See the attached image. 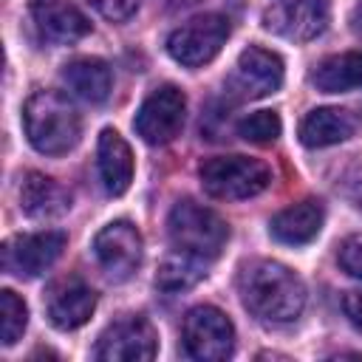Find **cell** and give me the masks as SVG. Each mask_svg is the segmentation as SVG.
Returning a JSON list of instances; mask_svg holds the SVG:
<instances>
[{
  "instance_id": "cell-25",
  "label": "cell",
  "mask_w": 362,
  "mask_h": 362,
  "mask_svg": "<svg viewBox=\"0 0 362 362\" xmlns=\"http://www.w3.org/2000/svg\"><path fill=\"white\" fill-rule=\"evenodd\" d=\"M105 20L110 23H122V20H130L139 8L141 0H88Z\"/></svg>"
},
{
  "instance_id": "cell-24",
  "label": "cell",
  "mask_w": 362,
  "mask_h": 362,
  "mask_svg": "<svg viewBox=\"0 0 362 362\" xmlns=\"http://www.w3.org/2000/svg\"><path fill=\"white\" fill-rule=\"evenodd\" d=\"M337 260H339V269L356 280H362V235H351L339 243V252H337Z\"/></svg>"
},
{
  "instance_id": "cell-17",
  "label": "cell",
  "mask_w": 362,
  "mask_h": 362,
  "mask_svg": "<svg viewBox=\"0 0 362 362\" xmlns=\"http://www.w3.org/2000/svg\"><path fill=\"white\" fill-rule=\"evenodd\" d=\"M20 206L28 218H37V221L59 218L62 212L71 209V192L59 181L42 173H25L20 184Z\"/></svg>"
},
{
  "instance_id": "cell-3",
  "label": "cell",
  "mask_w": 362,
  "mask_h": 362,
  "mask_svg": "<svg viewBox=\"0 0 362 362\" xmlns=\"http://www.w3.org/2000/svg\"><path fill=\"white\" fill-rule=\"evenodd\" d=\"M167 235H170L173 249L195 255L209 263L223 252V246L229 240V226L209 206H201V204L184 198L167 215Z\"/></svg>"
},
{
  "instance_id": "cell-30",
  "label": "cell",
  "mask_w": 362,
  "mask_h": 362,
  "mask_svg": "<svg viewBox=\"0 0 362 362\" xmlns=\"http://www.w3.org/2000/svg\"><path fill=\"white\" fill-rule=\"evenodd\" d=\"M277 3H286V0H277Z\"/></svg>"
},
{
  "instance_id": "cell-21",
  "label": "cell",
  "mask_w": 362,
  "mask_h": 362,
  "mask_svg": "<svg viewBox=\"0 0 362 362\" xmlns=\"http://www.w3.org/2000/svg\"><path fill=\"white\" fill-rule=\"evenodd\" d=\"M204 277H206V260L175 249L173 255H167L161 260L158 274H156V286L167 294H178V291H187V288L198 286Z\"/></svg>"
},
{
  "instance_id": "cell-5",
  "label": "cell",
  "mask_w": 362,
  "mask_h": 362,
  "mask_svg": "<svg viewBox=\"0 0 362 362\" xmlns=\"http://www.w3.org/2000/svg\"><path fill=\"white\" fill-rule=\"evenodd\" d=\"M184 351L198 362H221L235 351V325L215 305H195L181 325Z\"/></svg>"
},
{
  "instance_id": "cell-19",
  "label": "cell",
  "mask_w": 362,
  "mask_h": 362,
  "mask_svg": "<svg viewBox=\"0 0 362 362\" xmlns=\"http://www.w3.org/2000/svg\"><path fill=\"white\" fill-rule=\"evenodd\" d=\"M62 79L79 99H85L90 105L105 102L113 88V74H110L107 62H102L96 57H76V59L65 62Z\"/></svg>"
},
{
  "instance_id": "cell-4",
  "label": "cell",
  "mask_w": 362,
  "mask_h": 362,
  "mask_svg": "<svg viewBox=\"0 0 362 362\" xmlns=\"http://www.w3.org/2000/svg\"><path fill=\"white\" fill-rule=\"evenodd\" d=\"M201 187L218 201H243L260 195L272 184V170L260 158L249 156H215L198 170Z\"/></svg>"
},
{
  "instance_id": "cell-13",
  "label": "cell",
  "mask_w": 362,
  "mask_h": 362,
  "mask_svg": "<svg viewBox=\"0 0 362 362\" xmlns=\"http://www.w3.org/2000/svg\"><path fill=\"white\" fill-rule=\"evenodd\" d=\"M328 25V0H286L266 14V28L286 40L305 42L322 34Z\"/></svg>"
},
{
  "instance_id": "cell-11",
  "label": "cell",
  "mask_w": 362,
  "mask_h": 362,
  "mask_svg": "<svg viewBox=\"0 0 362 362\" xmlns=\"http://www.w3.org/2000/svg\"><path fill=\"white\" fill-rule=\"evenodd\" d=\"M65 243H68L65 232H57V229L17 235L3 243V269L25 280L40 277L45 269H51L59 260Z\"/></svg>"
},
{
  "instance_id": "cell-14",
  "label": "cell",
  "mask_w": 362,
  "mask_h": 362,
  "mask_svg": "<svg viewBox=\"0 0 362 362\" xmlns=\"http://www.w3.org/2000/svg\"><path fill=\"white\" fill-rule=\"evenodd\" d=\"M31 17L40 37L54 45H71L90 34L88 17L71 0H31Z\"/></svg>"
},
{
  "instance_id": "cell-1",
  "label": "cell",
  "mask_w": 362,
  "mask_h": 362,
  "mask_svg": "<svg viewBox=\"0 0 362 362\" xmlns=\"http://www.w3.org/2000/svg\"><path fill=\"white\" fill-rule=\"evenodd\" d=\"M240 303L263 322H291L305 308L303 280L277 260H255L238 277Z\"/></svg>"
},
{
  "instance_id": "cell-23",
  "label": "cell",
  "mask_w": 362,
  "mask_h": 362,
  "mask_svg": "<svg viewBox=\"0 0 362 362\" xmlns=\"http://www.w3.org/2000/svg\"><path fill=\"white\" fill-rule=\"evenodd\" d=\"M283 130V122L274 110H255L238 122V136L252 144H272Z\"/></svg>"
},
{
  "instance_id": "cell-16",
  "label": "cell",
  "mask_w": 362,
  "mask_h": 362,
  "mask_svg": "<svg viewBox=\"0 0 362 362\" xmlns=\"http://www.w3.org/2000/svg\"><path fill=\"white\" fill-rule=\"evenodd\" d=\"M96 156H99V175H102L105 189L110 195H124L130 189V181H133V173H136L130 144L113 127H105L99 133Z\"/></svg>"
},
{
  "instance_id": "cell-7",
  "label": "cell",
  "mask_w": 362,
  "mask_h": 362,
  "mask_svg": "<svg viewBox=\"0 0 362 362\" xmlns=\"http://www.w3.org/2000/svg\"><path fill=\"white\" fill-rule=\"evenodd\" d=\"M158 351V334L153 322L141 314L122 317L110 322L93 348V356L102 362H147Z\"/></svg>"
},
{
  "instance_id": "cell-6",
  "label": "cell",
  "mask_w": 362,
  "mask_h": 362,
  "mask_svg": "<svg viewBox=\"0 0 362 362\" xmlns=\"http://www.w3.org/2000/svg\"><path fill=\"white\" fill-rule=\"evenodd\" d=\"M229 31L232 25L223 14L192 17L167 37V54L187 68H201L221 54V48L229 40Z\"/></svg>"
},
{
  "instance_id": "cell-18",
  "label": "cell",
  "mask_w": 362,
  "mask_h": 362,
  "mask_svg": "<svg viewBox=\"0 0 362 362\" xmlns=\"http://www.w3.org/2000/svg\"><path fill=\"white\" fill-rule=\"evenodd\" d=\"M356 130V122L348 110L339 107H314L300 122V141L305 147H331L348 141Z\"/></svg>"
},
{
  "instance_id": "cell-2",
  "label": "cell",
  "mask_w": 362,
  "mask_h": 362,
  "mask_svg": "<svg viewBox=\"0 0 362 362\" xmlns=\"http://www.w3.org/2000/svg\"><path fill=\"white\" fill-rule=\"evenodd\" d=\"M23 124L31 147L42 156H65L82 136V119L59 90H34L23 105Z\"/></svg>"
},
{
  "instance_id": "cell-20",
  "label": "cell",
  "mask_w": 362,
  "mask_h": 362,
  "mask_svg": "<svg viewBox=\"0 0 362 362\" xmlns=\"http://www.w3.org/2000/svg\"><path fill=\"white\" fill-rule=\"evenodd\" d=\"M311 82L322 93L359 90L362 88V51H345V54H334L322 59L314 68Z\"/></svg>"
},
{
  "instance_id": "cell-22",
  "label": "cell",
  "mask_w": 362,
  "mask_h": 362,
  "mask_svg": "<svg viewBox=\"0 0 362 362\" xmlns=\"http://www.w3.org/2000/svg\"><path fill=\"white\" fill-rule=\"evenodd\" d=\"M25 325H28V305L11 288H3L0 291V337H3V345H14L25 334Z\"/></svg>"
},
{
  "instance_id": "cell-9",
  "label": "cell",
  "mask_w": 362,
  "mask_h": 362,
  "mask_svg": "<svg viewBox=\"0 0 362 362\" xmlns=\"http://www.w3.org/2000/svg\"><path fill=\"white\" fill-rule=\"evenodd\" d=\"M141 232L130 221H113L102 226L93 238V257L99 260L102 272L116 283L136 274V269L141 266Z\"/></svg>"
},
{
  "instance_id": "cell-28",
  "label": "cell",
  "mask_w": 362,
  "mask_h": 362,
  "mask_svg": "<svg viewBox=\"0 0 362 362\" xmlns=\"http://www.w3.org/2000/svg\"><path fill=\"white\" fill-rule=\"evenodd\" d=\"M198 0H167V8H187V6H195Z\"/></svg>"
},
{
  "instance_id": "cell-12",
  "label": "cell",
  "mask_w": 362,
  "mask_h": 362,
  "mask_svg": "<svg viewBox=\"0 0 362 362\" xmlns=\"http://www.w3.org/2000/svg\"><path fill=\"white\" fill-rule=\"evenodd\" d=\"M93 308H96V291L79 277H62L48 288L45 311H48L51 325L59 331H74L85 325Z\"/></svg>"
},
{
  "instance_id": "cell-27",
  "label": "cell",
  "mask_w": 362,
  "mask_h": 362,
  "mask_svg": "<svg viewBox=\"0 0 362 362\" xmlns=\"http://www.w3.org/2000/svg\"><path fill=\"white\" fill-rule=\"evenodd\" d=\"M351 25H354V31L362 37V0H356V6H354V11H351Z\"/></svg>"
},
{
  "instance_id": "cell-15",
  "label": "cell",
  "mask_w": 362,
  "mask_h": 362,
  "mask_svg": "<svg viewBox=\"0 0 362 362\" xmlns=\"http://www.w3.org/2000/svg\"><path fill=\"white\" fill-rule=\"evenodd\" d=\"M322 221H325V206L317 198H305V201H297V204L280 209L272 218L269 232L274 240H280L286 246H303L320 235Z\"/></svg>"
},
{
  "instance_id": "cell-29",
  "label": "cell",
  "mask_w": 362,
  "mask_h": 362,
  "mask_svg": "<svg viewBox=\"0 0 362 362\" xmlns=\"http://www.w3.org/2000/svg\"><path fill=\"white\" fill-rule=\"evenodd\" d=\"M354 201H356V206H359V209H362V184H359V192H356V195H354Z\"/></svg>"
},
{
  "instance_id": "cell-26",
  "label": "cell",
  "mask_w": 362,
  "mask_h": 362,
  "mask_svg": "<svg viewBox=\"0 0 362 362\" xmlns=\"http://www.w3.org/2000/svg\"><path fill=\"white\" fill-rule=\"evenodd\" d=\"M342 311L351 320V325L356 331H362V291H348L342 297Z\"/></svg>"
},
{
  "instance_id": "cell-8",
  "label": "cell",
  "mask_w": 362,
  "mask_h": 362,
  "mask_svg": "<svg viewBox=\"0 0 362 362\" xmlns=\"http://www.w3.org/2000/svg\"><path fill=\"white\" fill-rule=\"evenodd\" d=\"M187 119V96L175 85L156 88L139 107L133 127L147 144H170Z\"/></svg>"
},
{
  "instance_id": "cell-10",
  "label": "cell",
  "mask_w": 362,
  "mask_h": 362,
  "mask_svg": "<svg viewBox=\"0 0 362 362\" xmlns=\"http://www.w3.org/2000/svg\"><path fill=\"white\" fill-rule=\"evenodd\" d=\"M283 85V59L260 45L240 51L232 76L226 79V93L235 99H263Z\"/></svg>"
}]
</instances>
